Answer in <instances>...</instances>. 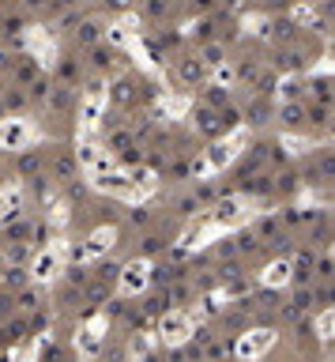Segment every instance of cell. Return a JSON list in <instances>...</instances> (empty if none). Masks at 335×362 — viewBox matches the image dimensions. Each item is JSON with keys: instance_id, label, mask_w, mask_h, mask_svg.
<instances>
[{"instance_id": "obj_6", "label": "cell", "mask_w": 335, "mask_h": 362, "mask_svg": "<svg viewBox=\"0 0 335 362\" xmlns=\"http://www.w3.org/2000/svg\"><path fill=\"white\" fill-rule=\"evenodd\" d=\"M178 76H181L185 87H196V83H208L211 68L196 57V53H192V57H181V61H178Z\"/></svg>"}, {"instance_id": "obj_28", "label": "cell", "mask_w": 335, "mask_h": 362, "mask_svg": "<svg viewBox=\"0 0 335 362\" xmlns=\"http://www.w3.org/2000/svg\"><path fill=\"white\" fill-rule=\"evenodd\" d=\"M15 306H20L23 313H34L42 306V299H38V291H20V299H15Z\"/></svg>"}, {"instance_id": "obj_1", "label": "cell", "mask_w": 335, "mask_h": 362, "mask_svg": "<svg viewBox=\"0 0 335 362\" xmlns=\"http://www.w3.org/2000/svg\"><path fill=\"white\" fill-rule=\"evenodd\" d=\"M234 155H237V144H234V140L211 144L208 151H203L200 159L192 163V174H196V178H203V174H215V170H222L226 163H234Z\"/></svg>"}, {"instance_id": "obj_13", "label": "cell", "mask_w": 335, "mask_h": 362, "mask_svg": "<svg viewBox=\"0 0 335 362\" xmlns=\"http://www.w3.org/2000/svg\"><path fill=\"white\" fill-rule=\"evenodd\" d=\"M42 166H45V163H42L38 151H23L20 159H15V174L31 181V178H38V174H42Z\"/></svg>"}, {"instance_id": "obj_7", "label": "cell", "mask_w": 335, "mask_h": 362, "mask_svg": "<svg viewBox=\"0 0 335 362\" xmlns=\"http://www.w3.org/2000/svg\"><path fill=\"white\" fill-rule=\"evenodd\" d=\"M192 332V321H189V313H166L162 317V340L166 343H181L185 336Z\"/></svg>"}, {"instance_id": "obj_23", "label": "cell", "mask_w": 335, "mask_h": 362, "mask_svg": "<svg viewBox=\"0 0 335 362\" xmlns=\"http://www.w3.org/2000/svg\"><path fill=\"white\" fill-rule=\"evenodd\" d=\"M158 253H166V241L158 238V234H147V238H143V246H139V257L147 261V257H158Z\"/></svg>"}, {"instance_id": "obj_34", "label": "cell", "mask_w": 335, "mask_h": 362, "mask_svg": "<svg viewBox=\"0 0 335 362\" xmlns=\"http://www.w3.org/2000/svg\"><path fill=\"white\" fill-rule=\"evenodd\" d=\"M272 189H279V193H294V189H297V178H294V174H279V181L272 185Z\"/></svg>"}, {"instance_id": "obj_41", "label": "cell", "mask_w": 335, "mask_h": 362, "mask_svg": "<svg viewBox=\"0 0 335 362\" xmlns=\"http://www.w3.org/2000/svg\"><path fill=\"white\" fill-rule=\"evenodd\" d=\"M4 31H8V34H20V31H23V20H8Z\"/></svg>"}, {"instance_id": "obj_38", "label": "cell", "mask_w": 335, "mask_h": 362, "mask_svg": "<svg viewBox=\"0 0 335 362\" xmlns=\"http://www.w3.org/2000/svg\"><path fill=\"white\" fill-rule=\"evenodd\" d=\"M178 211H181V216H192V211H200V204L192 200V197H181L178 200Z\"/></svg>"}, {"instance_id": "obj_33", "label": "cell", "mask_w": 335, "mask_h": 362, "mask_svg": "<svg viewBox=\"0 0 335 362\" xmlns=\"http://www.w3.org/2000/svg\"><path fill=\"white\" fill-rule=\"evenodd\" d=\"M26 261V246L23 241H12V246H8V264H23Z\"/></svg>"}, {"instance_id": "obj_46", "label": "cell", "mask_w": 335, "mask_h": 362, "mask_svg": "<svg viewBox=\"0 0 335 362\" xmlns=\"http://www.w3.org/2000/svg\"><path fill=\"white\" fill-rule=\"evenodd\" d=\"M0 117H4V98H0Z\"/></svg>"}, {"instance_id": "obj_20", "label": "cell", "mask_w": 335, "mask_h": 362, "mask_svg": "<svg viewBox=\"0 0 335 362\" xmlns=\"http://www.w3.org/2000/svg\"><path fill=\"white\" fill-rule=\"evenodd\" d=\"M57 76L64 87H72V83H79V61H72V57H61L57 61Z\"/></svg>"}, {"instance_id": "obj_2", "label": "cell", "mask_w": 335, "mask_h": 362, "mask_svg": "<svg viewBox=\"0 0 335 362\" xmlns=\"http://www.w3.org/2000/svg\"><path fill=\"white\" fill-rule=\"evenodd\" d=\"M31 136H34V128H31V121H26V117L0 121V147H15V151H20Z\"/></svg>"}, {"instance_id": "obj_19", "label": "cell", "mask_w": 335, "mask_h": 362, "mask_svg": "<svg viewBox=\"0 0 335 362\" xmlns=\"http://www.w3.org/2000/svg\"><path fill=\"white\" fill-rule=\"evenodd\" d=\"M26 280H31V272H26L23 264H8V272H4V287H8V291H23Z\"/></svg>"}, {"instance_id": "obj_11", "label": "cell", "mask_w": 335, "mask_h": 362, "mask_svg": "<svg viewBox=\"0 0 335 362\" xmlns=\"http://www.w3.org/2000/svg\"><path fill=\"white\" fill-rule=\"evenodd\" d=\"M196 57H200L203 64H208V68H222V64H230V57H226V45H222V42H203Z\"/></svg>"}, {"instance_id": "obj_3", "label": "cell", "mask_w": 335, "mask_h": 362, "mask_svg": "<svg viewBox=\"0 0 335 362\" xmlns=\"http://www.w3.org/2000/svg\"><path fill=\"white\" fill-rule=\"evenodd\" d=\"M76 163H79V166H91V170H98V174H106L109 166H114V155H106V147L83 140V144L76 147Z\"/></svg>"}, {"instance_id": "obj_27", "label": "cell", "mask_w": 335, "mask_h": 362, "mask_svg": "<svg viewBox=\"0 0 335 362\" xmlns=\"http://www.w3.org/2000/svg\"><path fill=\"white\" fill-rule=\"evenodd\" d=\"M0 98H4V110H23L26 106L23 87H8V95H0Z\"/></svg>"}, {"instance_id": "obj_44", "label": "cell", "mask_w": 335, "mask_h": 362, "mask_svg": "<svg viewBox=\"0 0 335 362\" xmlns=\"http://www.w3.org/2000/svg\"><path fill=\"white\" fill-rule=\"evenodd\" d=\"M23 4H26V8H31V12H34V8H42L45 0H23Z\"/></svg>"}, {"instance_id": "obj_10", "label": "cell", "mask_w": 335, "mask_h": 362, "mask_svg": "<svg viewBox=\"0 0 335 362\" xmlns=\"http://www.w3.org/2000/svg\"><path fill=\"white\" fill-rule=\"evenodd\" d=\"M57 264H61V253H57V249H45L38 261H34L31 276H34V280H53V276H57Z\"/></svg>"}, {"instance_id": "obj_15", "label": "cell", "mask_w": 335, "mask_h": 362, "mask_svg": "<svg viewBox=\"0 0 335 362\" xmlns=\"http://www.w3.org/2000/svg\"><path fill=\"white\" fill-rule=\"evenodd\" d=\"M275 117L283 121L286 128H297V125H302V117H305V106H302V102H283Z\"/></svg>"}, {"instance_id": "obj_21", "label": "cell", "mask_w": 335, "mask_h": 362, "mask_svg": "<svg viewBox=\"0 0 335 362\" xmlns=\"http://www.w3.org/2000/svg\"><path fill=\"white\" fill-rule=\"evenodd\" d=\"M286 280H290V261H275L272 268H267V276H264V287H279Z\"/></svg>"}, {"instance_id": "obj_14", "label": "cell", "mask_w": 335, "mask_h": 362, "mask_svg": "<svg viewBox=\"0 0 335 362\" xmlns=\"http://www.w3.org/2000/svg\"><path fill=\"white\" fill-rule=\"evenodd\" d=\"M102 27L98 20H79L76 23V45H98V38H102Z\"/></svg>"}, {"instance_id": "obj_48", "label": "cell", "mask_w": 335, "mask_h": 362, "mask_svg": "<svg viewBox=\"0 0 335 362\" xmlns=\"http://www.w3.org/2000/svg\"><path fill=\"white\" fill-rule=\"evenodd\" d=\"M324 4H328V0H324Z\"/></svg>"}, {"instance_id": "obj_37", "label": "cell", "mask_w": 335, "mask_h": 362, "mask_svg": "<svg viewBox=\"0 0 335 362\" xmlns=\"http://www.w3.org/2000/svg\"><path fill=\"white\" fill-rule=\"evenodd\" d=\"M26 230H31V223H12V227H8V238H12V241H23L26 238Z\"/></svg>"}, {"instance_id": "obj_39", "label": "cell", "mask_w": 335, "mask_h": 362, "mask_svg": "<svg viewBox=\"0 0 335 362\" xmlns=\"http://www.w3.org/2000/svg\"><path fill=\"white\" fill-rule=\"evenodd\" d=\"M316 276H320L324 283L332 280V253H324V257H320V272H316Z\"/></svg>"}, {"instance_id": "obj_45", "label": "cell", "mask_w": 335, "mask_h": 362, "mask_svg": "<svg viewBox=\"0 0 335 362\" xmlns=\"http://www.w3.org/2000/svg\"><path fill=\"white\" fill-rule=\"evenodd\" d=\"M57 4H61V8H76L79 0H57Z\"/></svg>"}, {"instance_id": "obj_32", "label": "cell", "mask_w": 335, "mask_h": 362, "mask_svg": "<svg viewBox=\"0 0 335 362\" xmlns=\"http://www.w3.org/2000/svg\"><path fill=\"white\" fill-rule=\"evenodd\" d=\"M34 76H38V68H34L31 61H26V64H20V72H15V87H23V83H31Z\"/></svg>"}, {"instance_id": "obj_31", "label": "cell", "mask_w": 335, "mask_h": 362, "mask_svg": "<svg viewBox=\"0 0 335 362\" xmlns=\"http://www.w3.org/2000/svg\"><path fill=\"white\" fill-rule=\"evenodd\" d=\"M87 272H91V268L72 264V268H68V283H72V287H87V283H91V276H87Z\"/></svg>"}, {"instance_id": "obj_29", "label": "cell", "mask_w": 335, "mask_h": 362, "mask_svg": "<svg viewBox=\"0 0 335 362\" xmlns=\"http://www.w3.org/2000/svg\"><path fill=\"white\" fill-rule=\"evenodd\" d=\"M279 95H283V102H297V98H302V83H297V80H283V83H279Z\"/></svg>"}, {"instance_id": "obj_5", "label": "cell", "mask_w": 335, "mask_h": 362, "mask_svg": "<svg viewBox=\"0 0 335 362\" xmlns=\"http://www.w3.org/2000/svg\"><path fill=\"white\" fill-rule=\"evenodd\" d=\"M147 268H151V264H147L143 257H139V261H132V264H125V268H120V276H117L120 291H125V294H136L139 287H147Z\"/></svg>"}, {"instance_id": "obj_35", "label": "cell", "mask_w": 335, "mask_h": 362, "mask_svg": "<svg viewBox=\"0 0 335 362\" xmlns=\"http://www.w3.org/2000/svg\"><path fill=\"white\" fill-rule=\"evenodd\" d=\"M23 332H26V321H12V324H8V329H4V343H12V340H20V336H23Z\"/></svg>"}, {"instance_id": "obj_22", "label": "cell", "mask_w": 335, "mask_h": 362, "mask_svg": "<svg viewBox=\"0 0 335 362\" xmlns=\"http://www.w3.org/2000/svg\"><path fill=\"white\" fill-rule=\"evenodd\" d=\"M98 329H83V336H79V355L83 359H95L98 355Z\"/></svg>"}, {"instance_id": "obj_18", "label": "cell", "mask_w": 335, "mask_h": 362, "mask_svg": "<svg viewBox=\"0 0 335 362\" xmlns=\"http://www.w3.org/2000/svg\"><path fill=\"white\" fill-rule=\"evenodd\" d=\"M196 128L203 136H219V114H215V110H208V106H200L196 110Z\"/></svg>"}, {"instance_id": "obj_9", "label": "cell", "mask_w": 335, "mask_h": 362, "mask_svg": "<svg viewBox=\"0 0 335 362\" xmlns=\"http://www.w3.org/2000/svg\"><path fill=\"white\" fill-rule=\"evenodd\" d=\"M272 340H275V336H272V332H267V329H260V332H249V336L237 343V355H241V359H249V355H260V351H264V347H267V343H272Z\"/></svg>"}, {"instance_id": "obj_30", "label": "cell", "mask_w": 335, "mask_h": 362, "mask_svg": "<svg viewBox=\"0 0 335 362\" xmlns=\"http://www.w3.org/2000/svg\"><path fill=\"white\" fill-rule=\"evenodd\" d=\"M26 87H31V98L34 102H45V95H49V80H45V76H34Z\"/></svg>"}, {"instance_id": "obj_40", "label": "cell", "mask_w": 335, "mask_h": 362, "mask_svg": "<svg viewBox=\"0 0 335 362\" xmlns=\"http://www.w3.org/2000/svg\"><path fill=\"white\" fill-rule=\"evenodd\" d=\"M219 257H230V261H234V257H237V246H234V241H222V246H219Z\"/></svg>"}, {"instance_id": "obj_47", "label": "cell", "mask_w": 335, "mask_h": 362, "mask_svg": "<svg viewBox=\"0 0 335 362\" xmlns=\"http://www.w3.org/2000/svg\"><path fill=\"white\" fill-rule=\"evenodd\" d=\"M143 4H151V0H143Z\"/></svg>"}, {"instance_id": "obj_42", "label": "cell", "mask_w": 335, "mask_h": 362, "mask_svg": "<svg viewBox=\"0 0 335 362\" xmlns=\"http://www.w3.org/2000/svg\"><path fill=\"white\" fill-rule=\"evenodd\" d=\"M8 310H12V299H8V294H0V317H4Z\"/></svg>"}, {"instance_id": "obj_25", "label": "cell", "mask_w": 335, "mask_h": 362, "mask_svg": "<svg viewBox=\"0 0 335 362\" xmlns=\"http://www.w3.org/2000/svg\"><path fill=\"white\" fill-rule=\"evenodd\" d=\"M245 189H249V193H256V197H267V193H272V178H267V174H253Z\"/></svg>"}, {"instance_id": "obj_16", "label": "cell", "mask_w": 335, "mask_h": 362, "mask_svg": "<svg viewBox=\"0 0 335 362\" xmlns=\"http://www.w3.org/2000/svg\"><path fill=\"white\" fill-rule=\"evenodd\" d=\"M241 216H245V204H241L237 197L222 200L219 208H215V219H219V223H234V219H241Z\"/></svg>"}, {"instance_id": "obj_26", "label": "cell", "mask_w": 335, "mask_h": 362, "mask_svg": "<svg viewBox=\"0 0 335 362\" xmlns=\"http://www.w3.org/2000/svg\"><path fill=\"white\" fill-rule=\"evenodd\" d=\"M95 272H98V283L114 287V283H117V276H120V264H114V261H109V264H98Z\"/></svg>"}, {"instance_id": "obj_43", "label": "cell", "mask_w": 335, "mask_h": 362, "mask_svg": "<svg viewBox=\"0 0 335 362\" xmlns=\"http://www.w3.org/2000/svg\"><path fill=\"white\" fill-rule=\"evenodd\" d=\"M267 4H272V8H290L294 0H267Z\"/></svg>"}, {"instance_id": "obj_8", "label": "cell", "mask_w": 335, "mask_h": 362, "mask_svg": "<svg viewBox=\"0 0 335 362\" xmlns=\"http://www.w3.org/2000/svg\"><path fill=\"white\" fill-rule=\"evenodd\" d=\"M79 174V163H76V151H57L53 155V181H64L72 185Z\"/></svg>"}, {"instance_id": "obj_24", "label": "cell", "mask_w": 335, "mask_h": 362, "mask_svg": "<svg viewBox=\"0 0 335 362\" xmlns=\"http://www.w3.org/2000/svg\"><path fill=\"white\" fill-rule=\"evenodd\" d=\"M222 106H230V91L226 87H208V110H222Z\"/></svg>"}, {"instance_id": "obj_4", "label": "cell", "mask_w": 335, "mask_h": 362, "mask_svg": "<svg viewBox=\"0 0 335 362\" xmlns=\"http://www.w3.org/2000/svg\"><path fill=\"white\" fill-rule=\"evenodd\" d=\"M117 246V230L114 227H98L95 234L87 238V246L76 249V261H83V257H98V253H109V249Z\"/></svg>"}, {"instance_id": "obj_17", "label": "cell", "mask_w": 335, "mask_h": 362, "mask_svg": "<svg viewBox=\"0 0 335 362\" xmlns=\"http://www.w3.org/2000/svg\"><path fill=\"white\" fill-rule=\"evenodd\" d=\"M109 64H114V50H109V45H102V42L91 45V68H95V76H102Z\"/></svg>"}, {"instance_id": "obj_36", "label": "cell", "mask_w": 335, "mask_h": 362, "mask_svg": "<svg viewBox=\"0 0 335 362\" xmlns=\"http://www.w3.org/2000/svg\"><path fill=\"white\" fill-rule=\"evenodd\" d=\"M128 219H132V227H147V223H151V211H147V208H132V211H128Z\"/></svg>"}, {"instance_id": "obj_12", "label": "cell", "mask_w": 335, "mask_h": 362, "mask_svg": "<svg viewBox=\"0 0 335 362\" xmlns=\"http://www.w3.org/2000/svg\"><path fill=\"white\" fill-rule=\"evenodd\" d=\"M272 114H275V106H272L264 95H260L253 106L245 110V125H256V128H260V125H267V121H272Z\"/></svg>"}]
</instances>
